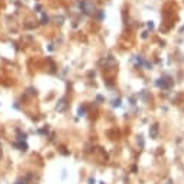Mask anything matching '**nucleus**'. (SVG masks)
Instances as JSON below:
<instances>
[{
    "instance_id": "nucleus-1",
    "label": "nucleus",
    "mask_w": 184,
    "mask_h": 184,
    "mask_svg": "<svg viewBox=\"0 0 184 184\" xmlns=\"http://www.w3.org/2000/svg\"><path fill=\"white\" fill-rule=\"evenodd\" d=\"M80 7H81L83 12L87 13V15H93V13H94V4H93V1H90V0H83V1L80 3Z\"/></svg>"
}]
</instances>
